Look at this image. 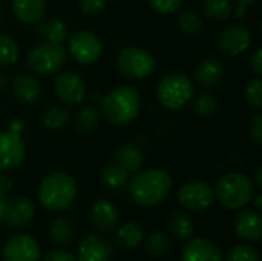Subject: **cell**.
I'll return each mask as SVG.
<instances>
[{"label": "cell", "mask_w": 262, "mask_h": 261, "mask_svg": "<svg viewBox=\"0 0 262 261\" xmlns=\"http://www.w3.org/2000/svg\"><path fill=\"white\" fill-rule=\"evenodd\" d=\"M170 188V175L163 169H147L135 174L129 180V194L132 200L143 208L161 203L169 195Z\"/></svg>", "instance_id": "obj_1"}, {"label": "cell", "mask_w": 262, "mask_h": 261, "mask_svg": "<svg viewBox=\"0 0 262 261\" xmlns=\"http://www.w3.org/2000/svg\"><path fill=\"white\" fill-rule=\"evenodd\" d=\"M141 109V95L132 86H118L101 100L104 118L115 126H126L137 118Z\"/></svg>", "instance_id": "obj_2"}, {"label": "cell", "mask_w": 262, "mask_h": 261, "mask_svg": "<svg viewBox=\"0 0 262 261\" xmlns=\"http://www.w3.org/2000/svg\"><path fill=\"white\" fill-rule=\"evenodd\" d=\"M75 194L77 186L74 178L63 172H54L41 180L38 200L49 211H64L72 205Z\"/></svg>", "instance_id": "obj_3"}, {"label": "cell", "mask_w": 262, "mask_h": 261, "mask_svg": "<svg viewBox=\"0 0 262 261\" xmlns=\"http://www.w3.org/2000/svg\"><path fill=\"white\" fill-rule=\"evenodd\" d=\"M255 186L252 180L241 172L224 174L215 188V198L227 209H239L252 202Z\"/></svg>", "instance_id": "obj_4"}, {"label": "cell", "mask_w": 262, "mask_h": 261, "mask_svg": "<svg viewBox=\"0 0 262 261\" xmlns=\"http://www.w3.org/2000/svg\"><path fill=\"white\" fill-rule=\"evenodd\" d=\"M193 97V85L184 72L164 75L157 86V98L166 109L175 111L189 103Z\"/></svg>", "instance_id": "obj_5"}, {"label": "cell", "mask_w": 262, "mask_h": 261, "mask_svg": "<svg viewBox=\"0 0 262 261\" xmlns=\"http://www.w3.org/2000/svg\"><path fill=\"white\" fill-rule=\"evenodd\" d=\"M66 63V49L58 43H40L34 46L26 57L28 68L40 75H52Z\"/></svg>", "instance_id": "obj_6"}, {"label": "cell", "mask_w": 262, "mask_h": 261, "mask_svg": "<svg viewBox=\"0 0 262 261\" xmlns=\"http://www.w3.org/2000/svg\"><path fill=\"white\" fill-rule=\"evenodd\" d=\"M117 68L121 75L134 80L149 77L155 69L154 55L138 46L124 48L117 55Z\"/></svg>", "instance_id": "obj_7"}, {"label": "cell", "mask_w": 262, "mask_h": 261, "mask_svg": "<svg viewBox=\"0 0 262 261\" xmlns=\"http://www.w3.org/2000/svg\"><path fill=\"white\" fill-rule=\"evenodd\" d=\"M178 202L184 209L192 212H203L213 205L215 191L209 183L203 180H193L180 188Z\"/></svg>", "instance_id": "obj_8"}, {"label": "cell", "mask_w": 262, "mask_h": 261, "mask_svg": "<svg viewBox=\"0 0 262 261\" xmlns=\"http://www.w3.org/2000/svg\"><path fill=\"white\" fill-rule=\"evenodd\" d=\"M68 49L77 63L91 65L100 58L103 52V45L97 34L91 31H78L69 38Z\"/></svg>", "instance_id": "obj_9"}, {"label": "cell", "mask_w": 262, "mask_h": 261, "mask_svg": "<svg viewBox=\"0 0 262 261\" xmlns=\"http://www.w3.org/2000/svg\"><path fill=\"white\" fill-rule=\"evenodd\" d=\"M2 257L3 261H38L40 246L34 237L28 234H17L6 240Z\"/></svg>", "instance_id": "obj_10"}, {"label": "cell", "mask_w": 262, "mask_h": 261, "mask_svg": "<svg viewBox=\"0 0 262 261\" xmlns=\"http://www.w3.org/2000/svg\"><path fill=\"white\" fill-rule=\"evenodd\" d=\"M54 91L57 97L71 106L80 105L88 94L86 83L75 72H61L54 80Z\"/></svg>", "instance_id": "obj_11"}, {"label": "cell", "mask_w": 262, "mask_h": 261, "mask_svg": "<svg viewBox=\"0 0 262 261\" xmlns=\"http://www.w3.org/2000/svg\"><path fill=\"white\" fill-rule=\"evenodd\" d=\"M218 45L224 54H227L230 57L239 55L250 48L252 32L244 25L232 23L221 31L220 38H218Z\"/></svg>", "instance_id": "obj_12"}, {"label": "cell", "mask_w": 262, "mask_h": 261, "mask_svg": "<svg viewBox=\"0 0 262 261\" xmlns=\"http://www.w3.org/2000/svg\"><path fill=\"white\" fill-rule=\"evenodd\" d=\"M25 158V142L21 134L5 131L0 132V169L9 171L21 165Z\"/></svg>", "instance_id": "obj_13"}, {"label": "cell", "mask_w": 262, "mask_h": 261, "mask_svg": "<svg viewBox=\"0 0 262 261\" xmlns=\"http://www.w3.org/2000/svg\"><path fill=\"white\" fill-rule=\"evenodd\" d=\"M181 261H223V254L209 238H189L181 251Z\"/></svg>", "instance_id": "obj_14"}, {"label": "cell", "mask_w": 262, "mask_h": 261, "mask_svg": "<svg viewBox=\"0 0 262 261\" xmlns=\"http://www.w3.org/2000/svg\"><path fill=\"white\" fill-rule=\"evenodd\" d=\"M78 261H109L112 255L111 243L100 235H88L78 245Z\"/></svg>", "instance_id": "obj_15"}, {"label": "cell", "mask_w": 262, "mask_h": 261, "mask_svg": "<svg viewBox=\"0 0 262 261\" xmlns=\"http://www.w3.org/2000/svg\"><path fill=\"white\" fill-rule=\"evenodd\" d=\"M34 212H35V208L31 200L25 197H15L6 203L3 220L11 228H23L31 223Z\"/></svg>", "instance_id": "obj_16"}, {"label": "cell", "mask_w": 262, "mask_h": 261, "mask_svg": "<svg viewBox=\"0 0 262 261\" xmlns=\"http://www.w3.org/2000/svg\"><path fill=\"white\" fill-rule=\"evenodd\" d=\"M91 223L98 231H112L118 225V211L107 200H97L91 205L89 209Z\"/></svg>", "instance_id": "obj_17"}, {"label": "cell", "mask_w": 262, "mask_h": 261, "mask_svg": "<svg viewBox=\"0 0 262 261\" xmlns=\"http://www.w3.org/2000/svg\"><path fill=\"white\" fill-rule=\"evenodd\" d=\"M236 234L250 243H258L262 237V218L256 211H241L235 218Z\"/></svg>", "instance_id": "obj_18"}, {"label": "cell", "mask_w": 262, "mask_h": 261, "mask_svg": "<svg viewBox=\"0 0 262 261\" xmlns=\"http://www.w3.org/2000/svg\"><path fill=\"white\" fill-rule=\"evenodd\" d=\"M12 92L18 102L25 105H34L41 95L38 80L29 72H20L12 78Z\"/></svg>", "instance_id": "obj_19"}, {"label": "cell", "mask_w": 262, "mask_h": 261, "mask_svg": "<svg viewBox=\"0 0 262 261\" xmlns=\"http://www.w3.org/2000/svg\"><path fill=\"white\" fill-rule=\"evenodd\" d=\"M223 75H224V65L216 57L204 58L196 66V72H195V78H196L198 85H201L203 88H207V89L216 86L223 80Z\"/></svg>", "instance_id": "obj_20"}, {"label": "cell", "mask_w": 262, "mask_h": 261, "mask_svg": "<svg viewBox=\"0 0 262 261\" xmlns=\"http://www.w3.org/2000/svg\"><path fill=\"white\" fill-rule=\"evenodd\" d=\"M12 9L15 17L23 23H35L41 20L45 9H46V0H14Z\"/></svg>", "instance_id": "obj_21"}, {"label": "cell", "mask_w": 262, "mask_h": 261, "mask_svg": "<svg viewBox=\"0 0 262 261\" xmlns=\"http://www.w3.org/2000/svg\"><path fill=\"white\" fill-rule=\"evenodd\" d=\"M115 163L127 172H137L143 166V152L134 143H123L115 151Z\"/></svg>", "instance_id": "obj_22"}, {"label": "cell", "mask_w": 262, "mask_h": 261, "mask_svg": "<svg viewBox=\"0 0 262 261\" xmlns=\"http://www.w3.org/2000/svg\"><path fill=\"white\" fill-rule=\"evenodd\" d=\"M101 183L109 189H121L129 182V172L118 163H107L100 172Z\"/></svg>", "instance_id": "obj_23"}, {"label": "cell", "mask_w": 262, "mask_h": 261, "mask_svg": "<svg viewBox=\"0 0 262 261\" xmlns=\"http://www.w3.org/2000/svg\"><path fill=\"white\" fill-rule=\"evenodd\" d=\"M74 228L68 217H57L49 225V238L57 246H66L72 242Z\"/></svg>", "instance_id": "obj_24"}, {"label": "cell", "mask_w": 262, "mask_h": 261, "mask_svg": "<svg viewBox=\"0 0 262 261\" xmlns=\"http://www.w3.org/2000/svg\"><path fill=\"white\" fill-rule=\"evenodd\" d=\"M143 235H144V231H143L141 225L137 222H130V223L123 225L118 229L117 242L120 246H123L126 249H134L143 242Z\"/></svg>", "instance_id": "obj_25"}, {"label": "cell", "mask_w": 262, "mask_h": 261, "mask_svg": "<svg viewBox=\"0 0 262 261\" xmlns=\"http://www.w3.org/2000/svg\"><path fill=\"white\" fill-rule=\"evenodd\" d=\"M37 31L46 37L48 42L51 43H58L61 45L68 38V26L63 20L60 18H51L48 22H43L38 25Z\"/></svg>", "instance_id": "obj_26"}, {"label": "cell", "mask_w": 262, "mask_h": 261, "mask_svg": "<svg viewBox=\"0 0 262 261\" xmlns=\"http://www.w3.org/2000/svg\"><path fill=\"white\" fill-rule=\"evenodd\" d=\"M169 231L177 240L187 242L193 235V223L187 214L175 212L169 220Z\"/></svg>", "instance_id": "obj_27"}, {"label": "cell", "mask_w": 262, "mask_h": 261, "mask_svg": "<svg viewBox=\"0 0 262 261\" xmlns=\"http://www.w3.org/2000/svg\"><path fill=\"white\" fill-rule=\"evenodd\" d=\"M100 125V112L95 106L86 105L83 106L75 118V129L80 134H91Z\"/></svg>", "instance_id": "obj_28"}, {"label": "cell", "mask_w": 262, "mask_h": 261, "mask_svg": "<svg viewBox=\"0 0 262 261\" xmlns=\"http://www.w3.org/2000/svg\"><path fill=\"white\" fill-rule=\"evenodd\" d=\"M233 11L230 0H204L203 12L207 18L212 20H226L230 17Z\"/></svg>", "instance_id": "obj_29"}, {"label": "cell", "mask_w": 262, "mask_h": 261, "mask_svg": "<svg viewBox=\"0 0 262 261\" xmlns=\"http://www.w3.org/2000/svg\"><path fill=\"white\" fill-rule=\"evenodd\" d=\"M170 248H172L170 240L163 232L152 234L146 242V254L152 258H161V257L167 255Z\"/></svg>", "instance_id": "obj_30"}, {"label": "cell", "mask_w": 262, "mask_h": 261, "mask_svg": "<svg viewBox=\"0 0 262 261\" xmlns=\"http://www.w3.org/2000/svg\"><path fill=\"white\" fill-rule=\"evenodd\" d=\"M20 54L17 42L6 34H0V66H11Z\"/></svg>", "instance_id": "obj_31"}, {"label": "cell", "mask_w": 262, "mask_h": 261, "mask_svg": "<svg viewBox=\"0 0 262 261\" xmlns=\"http://www.w3.org/2000/svg\"><path fill=\"white\" fill-rule=\"evenodd\" d=\"M177 22H178L180 29L187 35H195V34L201 32V29H203V20H201L200 14L192 9H186V11L180 12Z\"/></svg>", "instance_id": "obj_32"}, {"label": "cell", "mask_w": 262, "mask_h": 261, "mask_svg": "<svg viewBox=\"0 0 262 261\" xmlns=\"http://www.w3.org/2000/svg\"><path fill=\"white\" fill-rule=\"evenodd\" d=\"M69 118H71V115H69V112L64 108L54 106V108H49L45 112L43 125L48 129H51V131H58V129H61L69 122Z\"/></svg>", "instance_id": "obj_33"}, {"label": "cell", "mask_w": 262, "mask_h": 261, "mask_svg": "<svg viewBox=\"0 0 262 261\" xmlns=\"http://www.w3.org/2000/svg\"><path fill=\"white\" fill-rule=\"evenodd\" d=\"M193 109L201 117H210V115H213V114L218 112L220 103H218L216 97H213L212 94L203 92V94H198L195 97V100H193Z\"/></svg>", "instance_id": "obj_34"}, {"label": "cell", "mask_w": 262, "mask_h": 261, "mask_svg": "<svg viewBox=\"0 0 262 261\" xmlns=\"http://www.w3.org/2000/svg\"><path fill=\"white\" fill-rule=\"evenodd\" d=\"M226 261H261V257H259V252L253 246L238 245V246H233L227 252Z\"/></svg>", "instance_id": "obj_35"}, {"label": "cell", "mask_w": 262, "mask_h": 261, "mask_svg": "<svg viewBox=\"0 0 262 261\" xmlns=\"http://www.w3.org/2000/svg\"><path fill=\"white\" fill-rule=\"evenodd\" d=\"M246 100L255 109H259L262 106V82L259 77L252 78L247 83V86H246Z\"/></svg>", "instance_id": "obj_36"}, {"label": "cell", "mask_w": 262, "mask_h": 261, "mask_svg": "<svg viewBox=\"0 0 262 261\" xmlns=\"http://www.w3.org/2000/svg\"><path fill=\"white\" fill-rule=\"evenodd\" d=\"M149 2L157 12L169 15V14L177 12L181 8L184 0H149Z\"/></svg>", "instance_id": "obj_37"}, {"label": "cell", "mask_w": 262, "mask_h": 261, "mask_svg": "<svg viewBox=\"0 0 262 261\" xmlns=\"http://www.w3.org/2000/svg\"><path fill=\"white\" fill-rule=\"evenodd\" d=\"M107 5V0H81L80 2V8L84 14L88 15H95L98 12H101Z\"/></svg>", "instance_id": "obj_38"}, {"label": "cell", "mask_w": 262, "mask_h": 261, "mask_svg": "<svg viewBox=\"0 0 262 261\" xmlns=\"http://www.w3.org/2000/svg\"><path fill=\"white\" fill-rule=\"evenodd\" d=\"M249 131H250V137H252V140H253L258 146H261L262 145V115L261 114L253 115V118L250 120Z\"/></svg>", "instance_id": "obj_39"}, {"label": "cell", "mask_w": 262, "mask_h": 261, "mask_svg": "<svg viewBox=\"0 0 262 261\" xmlns=\"http://www.w3.org/2000/svg\"><path fill=\"white\" fill-rule=\"evenodd\" d=\"M43 261H75V258L66 251H52L45 257Z\"/></svg>", "instance_id": "obj_40"}, {"label": "cell", "mask_w": 262, "mask_h": 261, "mask_svg": "<svg viewBox=\"0 0 262 261\" xmlns=\"http://www.w3.org/2000/svg\"><path fill=\"white\" fill-rule=\"evenodd\" d=\"M250 65H252V69L255 71V74H256L258 77H261L262 75V49L261 48H258V49L253 52V55H252V58H250Z\"/></svg>", "instance_id": "obj_41"}, {"label": "cell", "mask_w": 262, "mask_h": 261, "mask_svg": "<svg viewBox=\"0 0 262 261\" xmlns=\"http://www.w3.org/2000/svg\"><path fill=\"white\" fill-rule=\"evenodd\" d=\"M12 188H14L12 182L6 175H0V195L5 197L6 194H9L12 191Z\"/></svg>", "instance_id": "obj_42"}, {"label": "cell", "mask_w": 262, "mask_h": 261, "mask_svg": "<svg viewBox=\"0 0 262 261\" xmlns=\"http://www.w3.org/2000/svg\"><path fill=\"white\" fill-rule=\"evenodd\" d=\"M23 128H25V123H23L21 118H12L11 123H9V131H12V132L21 134Z\"/></svg>", "instance_id": "obj_43"}, {"label": "cell", "mask_w": 262, "mask_h": 261, "mask_svg": "<svg viewBox=\"0 0 262 261\" xmlns=\"http://www.w3.org/2000/svg\"><path fill=\"white\" fill-rule=\"evenodd\" d=\"M5 209H6V202H5V197H3V195H0V223L3 222Z\"/></svg>", "instance_id": "obj_44"}, {"label": "cell", "mask_w": 262, "mask_h": 261, "mask_svg": "<svg viewBox=\"0 0 262 261\" xmlns=\"http://www.w3.org/2000/svg\"><path fill=\"white\" fill-rule=\"evenodd\" d=\"M252 200H255V208H256V211H261V208H262L261 194H256V195H253V198H252Z\"/></svg>", "instance_id": "obj_45"}, {"label": "cell", "mask_w": 262, "mask_h": 261, "mask_svg": "<svg viewBox=\"0 0 262 261\" xmlns=\"http://www.w3.org/2000/svg\"><path fill=\"white\" fill-rule=\"evenodd\" d=\"M256 188H262V168L259 166L258 169H256Z\"/></svg>", "instance_id": "obj_46"}, {"label": "cell", "mask_w": 262, "mask_h": 261, "mask_svg": "<svg viewBox=\"0 0 262 261\" xmlns=\"http://www.w3.org/2000/svg\"><path fill=\"white\" fill-rule=\"evenodd\" d=\"M5 85H6V75L3 72H0V91L5 88Z\"/></svg>", "instance_id": "obj_47"}, {"label": "cell", "mask_w": 262, "mask_h": 261, "mask_svg": "<svg viewBox=\"0 0 262 261\" xmlns=\"http://www.w3.org/2000/svg\"><path fill=\"white\" fill-rule=\"evenodd\" d=\"M256 0H238V5H241V6H249V5H252V3H255Z\"/></svg>", "instance_id": "obj_48"}]
</instances>
